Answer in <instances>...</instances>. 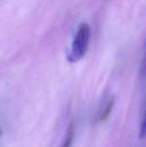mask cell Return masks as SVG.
Instances as JSON below:
<instances>
[{
    "label": "cell",
    "mask_w": 146,
    "mask_h": 147,
    "mask_svg": "<svg viewBox=\"0 0 146 147\" xmlns=\"http://www.w3.org/2000/svg\"><path fill=\"white\" fill-rule=\"evenodd\" d=\"M90 37V26L87 23H82L79 26L72 45L71 50L67 55V60L70 63H77L84 57L88 49Z\"/></svg>",
    "instance_id": "cell-1"
},
{
    "label": "cell",
    "mask_w": 146,
    "mask_h": 147,
    "mask_svg": "<svg viewBox=\"0 0 146 147\" xmlns=\"http://www.w3.org/2000/svg\"><path fill=\"white\" fill-rule=\"evenodd\" d=\"M74 122L72 121L68 126L67 136H66L65 140H64V144H63L62 147H71L72 144L73 138H74Z\"/></svg>",
    "instance_id": "cell-2"
},
{
    "label": "cell",
    "mask_w": 146,
    "mask_h": 147,
    "mask_svg": "<svg viewBox=\"0 0 146 147\" xmlns=\"http://www.w3.org/2000/svg\"><path fill=\"white\" fill-rule=\"evenodd\" d=\"M113 106H114V98H112L108 101L107 104L106 105L104 111H103V113H102L101 116H100V120L101 121H104L107 120V118L109 117L110 114L111 113Z\"/></svg>",
    "instance_id": "cell-3"
},
{
    "label": "cell",
    "mask_w": 146,
    "mask_h": 147,
    "mask_svg": "<svg viewBox=\"0 0 146 147\" xmlns=\"http://www.w3.org/2000/svg\"><path fill=\"white\" fill-rule=\"evenodd\" d=\"M146 137V109L144 112L139 130V139H143Z\"/></svg>",
    "instance_id": "cell-4"
},
{
    "label": "cell",
    "mask_w": 146,
    "mask_h": 147,
    "mask_svg": "<svg viewBox=\"0 0 146 147\" xmlns=\"http://www.w3.org/2000/svg\"><path fill=\"white\" fill-rule=\"evenodd\" d=\"M140 73H141L142 75H145L146 73V45H145V50L144 57H143V61H142Z\"/></svg>",
    "instance_id": "cell-5"
}]
</instances>
